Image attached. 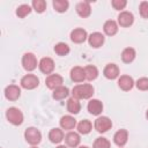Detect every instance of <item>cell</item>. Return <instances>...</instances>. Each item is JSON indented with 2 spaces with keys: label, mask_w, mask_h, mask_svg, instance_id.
Listing matches in <instances>:
<instances>
[{
  "label": "cell",
  "mask_w": 148,
  "mask_h": 148,
  "mask_svg": "<svg viewBox=\"0 0 148 148\" xmlns=\"http://www.w3.org/2000/svg\"><path fill=\"white\" fill-rule=\"evenodd\" d=\"M84 74H86V80L94 81L98 76V68L94 65H88L84 67Z\"/></svg>",
  "instance_id": "obj_27"
},
{
  "label": "cell",
  "mask_w": 148,
  "mask_h": 148,
  "mask_svg": "<svg viewBox=\"0 0 148 148\" xmlns=\"http://www.w3.org/2000/svg\"><path fill=\"white\" fill-rule=\"evenodd\" d=\"M30 148H37V147H36V146H31Z\"/></svg>",
  "instance_id": "obj_39"
},
{
  "label": "cell",
  "mask_w": 148,
  "mask_h": 148,
  "mask_svg": "<svg viewBox=\"0 0 148 148\" xmlns=\"http://www.w3.org/2000/svg\"><path fill=\"white\" fill-rule=\"evenodd\" d=\"M20 84L23 89L32 90V89H35L39 86V79L35 74H25L24 76H22V79L20 81Z\"/></svg>",
  "instance_id": "obj_6"
},
{
  "label": "cell",
  "mask_w": 148,
  "mask_h": 148,
  "mask_svg": "<svg viewBox=\"0 0 148 148\" xmlns=\"http://www.w3.org/2000/svg\"><path fill=\"white\" fill-rule=\"evenodd\" d=\"M87 109H88V112L92 116H97L99 117L101 113L103 112V103L99 101V99H96V98H92L88 102V105H87Z\"/></svg>",
  "instance_id": "obj_12"
},
{
  "label": "cell",
  "mask_w": 148,
  "mask_h": 148,
  "mask_svg": "<svg viewBox=\"0 0 148 148\" xmlns=\"http://www.w3.org/2000/svg\"><path fill=\"white\" fill-rule=\"evenodd\" d=\"M135 82L130 75H120L118 77V87L124 91H130L134 87Z\"/></svg>",
  "instance_id": "obj_17"
},
{
  "label": "cell",
  "mask_w": 148,
  "mask_h": 148,
  "mask_svg": "<svg viewBox=\"0 0 148 148\" xmlns=\"http://www.w3.org/2000/svg\"><path fill=\"white\" fill-rule=\"evenodd\" d=\"M118 29H119V25L114 20H108L103 24V31L106 36H114L118 32Z\"/></svg>",
  "instance_id": "obj_21"
},
{
  "label": "cell",
  "mask_w": 148,
  "mask_h": 148,
  "mask_svg": "<svg viewBox=\"0 0 148 148\" xmlns=\"http://www.w3.org/2000/svg\"><path fill=\"white\" fill-rule=\"evenodd\" d=\"M24 139L31 146H37L42 141V133L36 127H28L24 131Z\"/></svg>",
  "instance_id": "obj_3"
},
{
  "label": "cell",
  "mask_w": 148,
  "mask_h": 148,
  "mask_svg": "<svg viewBox=\"0 0 148 148\" xmlns=\"http://www.w3.org/2000/svg\"><path fill=\"white\" fill-rule=\"evenodd\" d=\"M111 5H112V7H113L116 10L123 12V9H125V7H126V5H127V1H126V0H112V1H111Z\"/></svg>",
  "instance_id": "obj_34"
},
{
  "label": "cell",
  "mask_w": 148,
  "mask_h": 148,
  "mask_svg": "<svg viewBox=\"0 0 148 148\" xmlns=\"http://www.w3.org/2000/svg\"><path fill=\"white\" fill-rule=\"evenodd\" d=\"M49 140L52 142V143H60L62 140H65V134H64V131L62 128H52L50 132H49Z\"/></svg>",
  "instance_id": "obj_22"
},
{
  "label": "cell",
  "mask_w": 148,
  "mask_h": 148,
  "mask_svg": "<svg viewBox=\"0 0 148 148\" xmlns=\"http://www.w3.org/2000/svg\"><path fill=\"white\" fill-rule=\"evenodd\" d=\"M88 32L83 28H75L74 30L71 31V40L75 44H81L88 40Z\"/></svg>",
  "instance_id": "obj_8"
},
{
  "label": "cell",
  "mask_w": 148,
  "mask_h": 148,
  "mask_svg": "<svg viewBox=\"0 0 148 148\" xmlns=\"http://www.w3.org/2000/svg\"><path fill=\"white\" fill-rule=\"evenodd\" d=\"M52 5H53L54 10L58 13H65V12H67V9L69 7V2L67 0H53Z\"/></svg>",
  "instance_id": "obj_29"
},
{
  "label": "cell",
  "mask_w": 148,
  "mask_h": 148,
  "mask_svg": "<svg viewBox=\"0 0 148 148\" xmlns=\"http://www.w3.org/2000/svg\"><path fill=\"white\" fill-rule=\"evenodd\" d=\"M104 42H105V37L102 32L95 31V32H92L88 36V44L94 49L101 47L104 44Z\"/></svg>",
  "instance_id": "obj_11"
},
{
  "label": "cell",
  "mask_w": 148,
  "mask_h": 148,
  "mask_svg": "<svg viewBox=\"0 0 148 148\" xmlns=\"http://www.w3.org/2000/svg\"><path fill=\"white\" fill-rule=\"evenodd\" d=\"M62 83H64V77L60 74H57V73L56 74H50L45 79V84L51 90L57 89L58 87L62 86Z\"/></svg>",
  "instance_id": "obj_9"
},
{
  "label": "cell",
  "mask_w": 148,
  "mask_h": 148,
  "mask_svg": "<svg viewBox=\"0 0 148 148\" xmlns=\"http://www.w3.org/2000/svg\"><path fill=\"white\" fill-rule=\"evenodd\" d=\"M135 86L139 90L141 91H146L148 90V77H140L136 82H135Z\"/></svg>",
  "instance_id": "obj_33"
},
{
  "label": "cell",
  "mask_w": 148,
  "mask_h": 148,
  "mask_svg": "<svg viewBox=\"0 0 148 148\" xmlns=\"http://www.w3.org/2000/svg\"><path fill=\"white\" fill-rule=\"evenodd\" d=\"M111 127H112V120L109 117L99 116L94 121V128L98 133H105L109 130H111Z\"/></svg>",
  "instance_id": "obj_4"
},
{
  "label": "cell",
  "mask_w": 148,
  "mask_h": 148,
  "mask_svg": "<svg viewBox=\"0 0 148 148\" xmlns=\"http://www.w3.org/2000/svg\"><path fill=\"white\" fill-rule=\"evenodd\" d=\"M94 87L90 83H79L72 89V97L76 99H89L94 95Z\"/></svg>",
  "instance_id": "obj_1"
},
{
  "label": "cell",
  "mask_w": 148,
  "mask_h": 148,
  "mask_svg": "<svg viewBox=\"0 0 148 148\" xmlns=\"http://www.w3.org/2000/svg\"><path fill=\"white\" fill-rule=\"evenodd\" d=\"M117 18H118V20H117L118 25H120V27H123V28H128V27H131V25L133 24V22H134V16H133V14H132L131 12H128V10H123V12H120Z\"/></svg>",
  "instance_id": "obj_7"
},
{
  "label": "cell",
  "mask_w": 148,
  "mask_h": 148,
  "mask_svg": "<svg viewBox=\"0 0 148 148\" xmlns=\"http://www.w3.org/2000/svg\"><path fill=\"white\" fill-rule=\"evenodd\" d=\"M127 141H128V132H127V130L121 128V130H118L114 133V135H113V142L118 147L123 148L127 143Z\"/></svg>",
  "instance_id": "obj_18"
},
{
  "label": "cell",
  "mask_w": 148,
  "mask_h": 148,
  "mask_svg": "<svg viewBox=\"0 0 148 148\" xmlns=\"http://www.w3.org/2000/svg\"><path fill=\"white\" fill-rule=\"evenodd\" d=\"M38 64H39V62L37 61V58H36V56H35L34 53L27 52V53L23 54V57H22V66H23V68H24L27 72H32V71H35V69L37 68Z\"/></svg>",
  "instance_id": "obj_5"
},
{
  "label": "cell",
  "mask_w": 148,
  "mask_h": 148,
  "mask_svg": "<svg viewBox=\"0 0 148 148\" xmlns=\"http://www.w3.org/2000/svg\"><path fill=\"white\" fill-rule=\"evenodd\" d=\"M38 67H39V71L43 73V74H52V72L54 71V61L52 58L50 57H44L39 60V64H38Z\"/></svg>",
  "instance_id": "obj_10"
},
{
  "label": "cell",
  "mask_w": 148,
  "mask_h": 148,
  "mask_svg": "<svg viewBox=\"0 0 148 148\" xmlns=\"http://www.w3.org/2000/svg\"><path fill=\"white\" fill-rule=\"evenodd\" d=\"M32 10V7L30 5H27V3H23V5H20L17 8H16V15L20 17V18H24L25 16H28Z\"/></svg>",
  "instance_id": "obj_30"
},
{
  "label": "cell",
  "mask_w": 148,
  "mask_h": 148,
  "mask_svg": "<svg viewBox=\"0 0 148 148\" xmlns=\"http://www.w3.org/2000/svg\"><path fill=\"white\" fill-rule=\"evenodd\" d=\"M76 130H77V132H79L80 134H83V135L89 134V133L91 132V130H92V124H91L90 120L83 119V120H81V121L77 123Z\"/></svg>",
  "instance_id": "obj_25"
},
{
  "label": "cell",
  "mask_w": 148,
  "mask_h": 148,
  "mask_svg": "<svg viewBox=\"0 0 148 148\" xmlns=\"http://www.w3.org/2000/svg\"><path fill=\"white\" fill-rule=\"evenodd\" d=\"M6 118L14 126L21 125L23 123V119H24L22 111L18 108H15V106H10V108L7 109V111H6Z\"/></svg>",
  "instance_id": "obj_2"
},
{
  "label": "cell",
  "mask_w": 148,
  "mask_h": 148,
  "mask_svg": "<svg viewBox=\"0 0 148 148\" xmlns=\"http://www.w3.org/2000/svg\"><path fill=\"white\" fill-rule=\"evenodd\" d=\"M21 96V88L16 84H9L5 88V97L8 101H17Z\"/></svg>",
  "instance_id": "obj_13"
},
{
  "label": "cell",
  "mask_w": 148,
  "mask_h": 148,
  "mask_svg": "<svg viewBox=\"0 0 148 148\" xmlns=\"http://www.w3.org/2000/svg\"><path fill=\"white\" fill-rule=\"evenodd\" d=\"M56 148H68L67 146H65V145H59V146H57Z\"/></svg>",
  "instance_id": "obj_36"
},
{
  "label": "cell",
  "mask_w": 148,
  "mask_h": 148,
  "mask_svg": "<svg viewBox=\"0 0 148 148\" xmlns=\"http://www.w3.org/2000/svg\"><path fill=\"white\" fill-rule=\"evenodd\" d=\"M146 118H147V120H148V110L146 111Z\"/></svg>",
  "instance_id": "obj_38"
},
{
  "label": "cell",
  "mask_w": 148,
  "mask_h": 148,
  "mask_svg": "<svg viewBox=\"0 0 148 148\" xmlns=\"http://www.w3.org/2000/svg\"><path fill=\"white\" fill-rule=\"evenodd\" d=\"M139 12L142 18H148V1H141L139 6Z\"/></svg>",
  "instance_id": "obj_35"
},
{
  "label": "cell",
  "mask_w": 148,
  "mask_h": 148,
  "mask_svg": "<svg viewBox=\"0 0 148 148\" xmlns=\"http://www.w3.org/2000/svg\"><path fill=\"white\" fill-rule=\"evenodd\" d=\"M103 75L108 80H116L119 77V67L116 64H108L103 69Z\"/></svg>",
  "instance_id": "obj_16"
},
{
  "label": "cell",
  "mask_w": 148,
  "mask_h": 148,
  "mask_svg": "<svg viewBox=\"0 0 148 148\" xmlns=\"http://www.w3.org/2000/svg\"><path fill=\"white\" fill-rule=\"evenodd\" d=\"M65 142L66 146L69 148H76L79 147L80 142H81V136L79 132H74V131H69L66 135H65Z\"/></svg>",
  "instance_id": "obj_14"
},
{
  "label": "cell",
  "mask_w": 148,
  "mask_h": 148,
  "mask_svg": "<svg viewBox=\"0 0 148 148\" xmlns=\"http://www.w3.org/2000/svg\"><path fill=\"white\" fill-rule=\"evenodd\" d=\"M92 148H111V143L106 138L99 136L94 141Z\"/></svg>",
  "instance_id": "obj_31"
},
{
  "label": "cell",
  "mask_w": 148,
  "mask_h": 148,
  "mask_svg": "<svg viewBox=\"0 0 148 148\" xmlns=\"http://www.w3.org/2000/svg\"><path fill=\"white\" fill-rule=\"evenodd\" d=\"M76 9V13L80 17H89L90 14H91V6H90V2L89 1H81L76 5L75 7Z\"/></svg>",
  "instance_id": "obj_20"
},
{
  "label": "cell",
  "mask_w": 148,
  "mask_h": 148,
  "mask_svg": "<svg viewBox=\"0 0 148 148\" xmlns=\"http://www.w3.org/2000/svg\"><path fill=\"white\" fill-rule=\"evenodd\" d=\"M120 57H121L123 62H125V64H131V62L134 61V59H135V57H136V52H135V50H134L133 47H125V49L123 50Z\"/></svg>",
  "instance_id": "obj_23"
},
{
  "label": "cell",
  "mask_w": 148,
  "mask_h": 148,
  "mask_svg": "<svg viewBox=\"0 0 148 148\" xmlns=\"http://www.w3.org/2000/svg\"><path fill=\"white\" fill-rule=\"evenodd\" d=\"M79 148H89V147H87V146H80Z\"/></svg>",
  "instance_id": "obj_37"
},
{
  "label": "cell",
  "mask_w": 148,
  "mask_h": 148,
  "mask_svg": "<svg viewBox=\"0 0 148 148\" xmlns=\"http://www.w3.org/2000/svg\"><path fill=\"white\" fill-rule=\"evenodd\" d=\"M69 95V89L65 86H60L58 87L57 89L53 90L52 92V97L56 99V101H61V99H65L67 96Z\"/></svg>",
  "instance_id": "obj_26"
},
{
  "label": "cell",
  "mask_w": 148,
  "mask_h": 148,
  "mask_svg": "<svg viewBox=\"0 0 148 148\" xmlns=\"http://www.w3.org/2000/svg\"><path fill=\"white\" fill-rule=\"evenodd\" d=\"M59 124H60V128H62V130H65V131H68V132L72 131V130H74V128L76 127V125H77L76 119H75L73 116H71V114L62 116V117L60 118Z\"/></svg>",
  "instance_id": "obj_15"
},
{
  "label": "cell",
  "mask_w": 148,
  "mask_h": 148,
  "mask_svg": "<svg viewBox=\"0 0 148 148\" xmlns=\"http://www.w3.org/2000/svg\"><path fill=\"white\" fill-rule=\"evenodd\" d=\"M31 7H32V9H35V12L42 14L46 9V1L45 0H34L31 2Z\"/></svg>",
  "instance_id": "obj_32"
},
{
  "label": "cell",
  "mask_w": 148,
  "mask_h": 148,
  "mask_svg": "<svg viewBox=\"0 0 148 148\" xmlns=\"http://www.w3.org/2000/svg\"><path fill=\"white\" fill-rule=\"evenodd\" d=\"M69 76H71V80L73 82H76V83H81L86 80V74H84V68L83 67H80V66H75L71 69L69 72Z\"/></svg>",
  "instance_id": "obj_19"
},
{
  "label": "cell",
  "mask_w": 148,
  "mask_h": 148,
  "mask_svg": "<svg viewBox=\"0 0 148 148\" xmlns=\"http://www.w3.org/2000/svg\"><path fill=\"white\" fill-rule=\"evenodd\" d=\"M53 50H54L56 54H58V56H60V57L67 56V54L69 53V51H71L69 46H68L66 43H64V42L57 43V44L54 45V49H53Z\"/></svg>",
  "instance_id": "obj_28"
},
{
  "label": "cell",
  "mask_w": 148,
  "mask_h": 148,
  "mask_svg": "<svg viewBox=\"0 0 148 148\" xmlns=\"http://www.w3.org/2000/svg\"><path fill=\"white\" fill-rule=\"evenodd\" d=\"M67 111L71 114H77L81 111V103L80 99H76L74 97L68 98L67 101Z\"/></svg>",
  "instance_id": "obj_24"
}]
</instances>
